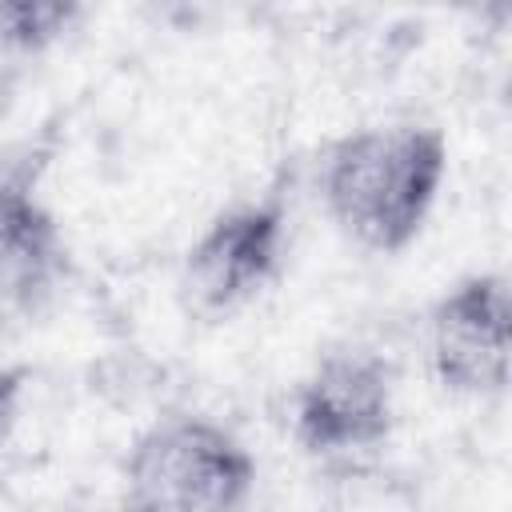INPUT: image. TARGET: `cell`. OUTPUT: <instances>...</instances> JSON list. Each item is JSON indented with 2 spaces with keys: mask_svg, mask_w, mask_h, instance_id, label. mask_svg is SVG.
<instances>
[{
  "mask_svg": "<svg viewBox=\"0 0 512 512\" xmlns=\"http://www.w3.org/2000/svg\"><path fill=\"white\" fill-rule=\"evenodd\" d=\"M68 248L28 172H0V300L36 308L64 276Z\"/></svg>",
  "mask_w": 512,
  "mask_h": 512,
  "instance_id": "8992f818",
  "label": "cell"
},
{
  "mask_svg": "<svg viewBox=\"0 0 512 512\" xmlns=\"http://www.w3.org/2000/svg\"><path fill=\"white\" fill-rule=\"evenodd\" d=\"M288 204L272 188L224 208L180 260V300L200 320H224L248 308L284 268Z\"/></svg>",
  "mask_w": 512,
  "mask_h": 512,
  "instance_id": "3957f363",
  "label": "cell"
},
{
  "mask_svg": "<svg viewBox=\"0 0 512 512\" xmlns=\"http://www.w3.org/2000/svg\"><path fill=\"white\" fill-rule=\"evenodd\" d=\"M448 172V144L432 124H372L332 144L320 176L332 224L368 252H404Z\"/></svg>",
  "mask_w": 512,
  "mask_h": 512,
  "instance_id": "6da1fadb",
  "label": "cell"
},
{
  "mask_svg": "<svg viewBox=\"0 0 512 512\" xmlns=\"http://www.w3.org/2000/svg\"><path fill=\"white\" fill-rule=\"evenodd\" d=\"M84 12V0H0V48L40 52Z\"/></svg>",
  "mask_w": 512,
  "mask_h": 512,
  "instance_id": "ba28073f",
  "label": "cell"
},
{
  "mask_svg": "<svg viewBox=\"0 0 512 512\" xmlns=\"http://www.w3.org/2000/svg\"><path fill=\"white\" fill-rule=\"evenodd\" d=\"M24 388H28V372L16 364H0V444L12 436V428L20 420Z\"/></svg>",
  "mask_w": 512,
  "mask_h": 512,
  "instance_id": "9c48e42d",
  "label": "cell"
},
{
  "mask_svg": "<svg viewBox=\"0 0 512 512\" xmlns=\"http://www.w3.org/2000/svg\"><path fill=\"white\" fill-rule=\"evenodd\" d=\"M148 20L176 36H220L260 24L280 0H140Z\"/></svg>",
  "mask_w": 512,
  "mask_h": 512,
  "instance_id": "52a82bcc",
  "label": "cell"
},
{
  "mask_svg": "<svg viewBox=\"0 0 512 512\" xmlns=\"http://www.w3.org/2000/svg\"><path fill=\"white\" fill-rule=\"evenodd\" d=\"M396 428V368L372 348H332L292 392V436L308 456L380 448Z\"/></svg>",
  "mask_w": 512,
  "mask_h": 512,
  "instance_id": "277c9868",
  "label": "cell"
},
{
  "mask_svg": "<svg viewBox=\"0 0 512 512\" xmlns=\"http://www.w3.org/2000/svg\"><path fill=\"white\" fill-rule=\"evenodd\" d=\"M256 460L244 440L196 412L148 424L120 468L124 504L140 512H236L256 492Z\"/></svg>",
  "mask_w": 512,
  "mask_h": 512,
  "instance_id": "7a4b0ae2",
  "label": "cell"
},
{
  "mask_svg": "<svg viewBox=\"0 0 512 512\" xmlns=\"http://www.w3.org/2000/svg\"><path fill=\"white\" fill-rule=\"evenodd\" d=\"M512 360V296L500 272L456 280L428 312V364L456 396H500Z\"/></svg>",
  "mask_w": 512,
  "mask_h": 512,
  "instance_id": "5b68a950",
  "label": "cell"
}]
</instances>
